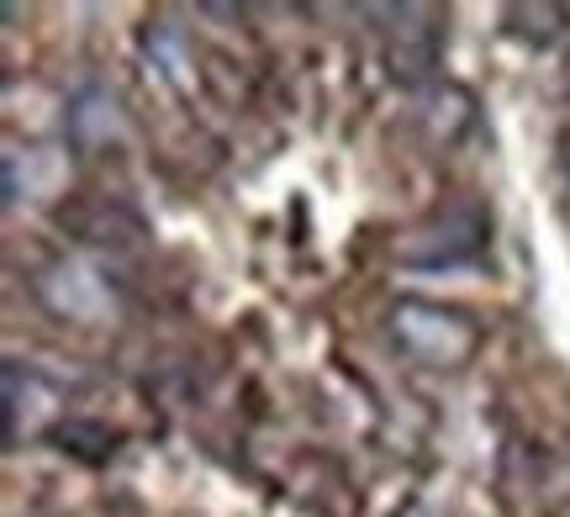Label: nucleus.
<instances>
[{"label":"nucleus","mask_w":570,"mask_h":517,"mask_svg":"<svg viewBox=\"0 0 570 517\" xmlns=\"http://www.w3.org/2000/svg\"><path fill=\"white\" fill-rule=\"evenodd\" d=\"M391 338L417 365H428V370H460L481 349L475 317H465V311H454V307H439V301H417V296L391 307Z\"/></svg>","instance_id":"f257e3e1"},{"label":"nucleus","mask_w":570,"mask_h":517,"mask_svg":"<svg viewBox=\"0 0 570 517\" xmlns=\"http://www.w3.org/2000/svg\"><path fill=\"white\" fill-rule=\"evenodd\" d=\"M491 238V222L487 211L475 207V201H454V207L433 211L428 222L402 238V265L412 269H460L470 259H481Z\"/></svg>","instance_id":"f03ea898"},{"label":"nucleus","mask_w":570,"mask_h":517,"mask_svg":"<svg viewBox=\"0 0 570 517\" xmlns=\"http://www.w3.org/2000/svg\"><path fill=\"white\" fill-rule=\"evenodd\" d=\"M365 17L391 21L386 69L396 84H423L439 69V27H444V17L433 6H370Z\"/></svg>","instance_id":"7ed1b4c3"},{"label":"nucleus","mask_w":570,"mask_h":517,"mask_svg":"<svg viewBox=\"0 0 570 517\" xmlns=\"http://www.w3.org/2000/svg\"><path fill=\"white\" fill-rule=\"evenodd\" d=\"M32 290H38V301L53 317H63V322H106L111 311H117V296H111V286H106V275L96 265H85V259H53V265L42 269L38 280H32Z\"/></svg>","instance_id":"20e7f679"},{"label":"nucleus","mask_w":570,"mask_h":517,"mask_svg":"<svg viewBox=\"0 0 570 517\" xmlns=\"http://www.w3.org/2000/svg\"><path fill=\"white\" fill-rule=\"evenodd\" d=\"M63 391L32 365H6V444L21 449L32 438H53L63 422Z\"/></svg>","instance_id":"39448f33"},{"label":"nucleus","mask_w":570,"mask_h":517,"mask_svg":"<svg viewBox=\"0 0 570 517\" xmlns=\"http://www.w3.org/2000/svg\"><path fill=\"white\" fill-rule=\"evenodd\" d=\"M518 42H533V48H550L560 32H566V6H554V0H523V6H508V17H502Z\"/></svg>","instance_id":"423d86ee"},{"label":"nucleus","mask_w":570,"mask_h":517,"mask_svg":"<svg viewBox=\"0 0 570 517\" xmlns=\"http://www.w3.org/2000/svg\"><path fill=\"white\" fill-rule=\"evenodd\" d=\"M69 132L80 138V143H106L111 132H122L117 122V101L106 96V90H85L69 101Z\"/></svg>","instance_id":"0eeeda50"},{"label":"nucleus","mask_w":570,"mask_h":517,"mask_svg":"<svg viewBox=\"0 0 570 517\" xmlns=\"http://www.w3.org/2000/svg\"><path fill=\"white\" fill-rule=\"evenodd\" d=\"M53 444H59V449H75L80 459H101V455H111V444H117V438L106 434V428H96V422L63 417L59 434H53Z\"/></svg>","instance_id":"6e6552de"},{"label":"nucleus","mask_w":570,"mask_h":517,"mask_svg":"<svg viewBox=\"0 0 570 517\" xmlns=\"http://www.w3.org/2000/svg\"><path fill=\"white\" fill-rule=\"evenodd\" d=\"M402 517H449V513L439 507V501H428V497H423V501H412V507H407Z\"/></svg>","instance_id":"1a4fd4ad"}]
</instances>
